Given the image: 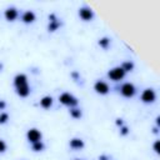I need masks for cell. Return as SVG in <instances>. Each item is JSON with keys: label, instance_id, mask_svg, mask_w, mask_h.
Returning <instances> with one entry per match:
<instances>
[{"label": "cell", "instance_id": "obj_1", "mask_svg": "<svg viewBox=\"0 0 160 160\" xmlns=\"http://www.w3.org/2000/svg\"><path fill=\"white\" fill-rule=\"evenodd\" d=\"M59 101H60L62 105H65V106H69V108H74V106H78V104H79V100H78V98H75L72 94H70V92H68V91H65V92H61V94L59 95Z\"/></svg>", "mask_w": 160, "mask_h": 160}, {"label": "cell", "instance_id": "obj_2", "mask_svg": "<svg viewBox=\"0 0 160 160\" xmlns=\"http://www.w3.org/2000/svg\"><path fill=\"white\" fill-rule=\"evenodd\" d=\"M120 94L124 96V98H132L135 94H136V88L132 82H124L121 86H120Z\"/></svg>", "mask_w": 160, "mask_h": 160}, {"label": "cell", "instance_id": "obj_3", "mask_svg": "<svg viewBox=\"0 0 160 160\" xmlns=\"http://www.w3.org/2000/svg\"><path fill=\"white\" fill-rule=\"evenodd\" d=\"M140 99L144 104H152L156 100V92H155L154 89L146 88V89L142 90V92L140 95Z\"/></svg>", "mask_w": 160, "mask_h": 160}, {"label": "cell", "instance_id": "obj_4", "mask_svg": "<svg viewBox=\"0 0 160 160\" xmlns=\"http://www.w3.org/2000/svg\"><path fill=\"white\" fill-rule=\"evenodd\" d=\"M125 74H126V72H125L120 66H115V68H112V69H110V70L108 71V76H109V79L112 80V81H120L121 79L125 78Z\"/></svg>", "mask_w": 160, "mask_h": 160}, {"label": "cell", "instance_id": "obj_5", "mask_svg": "<svg viewBox=\"0 0 160 160\" xmlns=\"http://www.w3.org/2000/svg\"><path fill=\"white\" fill-rule=\"evenodd\" d=\"M26 139H28V141H29L30 144L36 142V141H41L42 134H41V131H40L39 129L31 128V129H29V130L26 131Z\"/></svg>", "mask_w": 160, "mask_h": 160}, {"label": "cell", "instance_id": "obj_6", "mask_svg": "<svg viewBox=\"0 0 160 160\" xmlns=\"http://www.w3.org/2000/svg\"><path fill=\"white\" fill-rule=\"evenodd\" d=\"M79 16L84 20V21H90L92 18H94V11L90 6L88 5H84L79 9Z\"/></svg>", "mask_w": 160, "mask_h": 160}, {"label": "cell", "instance_id": "obj_7", "mask_svg": "<svg viewBox=\"0 0 160 160\" xmlns=\"http://www.w3.org/2000/svg\"><path fill=\"white\" fill-rule=\"evenodd\" d=\"M94 90H95L98 94H100V95H106V94L110 91V86H109L108 82H105V81H102V80H98V81H95V84H94Z\"/></svg>", "mask_w": 160, "mask_h": 160}, {"label": "cell", "instance_id": "obj_8", "mask_svg": "<svg viewBox=\"0 0 160 160\" xmlns=\"http://www.w3.org/2000/svg\"><path fill=\"white\" fill-rule=\"evenodd\" d=\"M4 16H5V19L8 21H15L18 19V16H19V11H18V9L15 6H10V8L5 9Z\"/></svg>", "mask_w": 160, "mask_h": 160}, {"label": "cell", "instance_id": "obj_9", "mask_svg": "<svg viewBox=\"0 0 160 160\" xmlns=\"http://www.w3.org/2000/svg\"><path fill=\"white\" fill-rule=\"evenodd\" d=\"M69 146L72 150H81L85 146V142L81 138H71L69 141Z\"/></svg>", "mask_w": 160, "mask_h": 160}, {"label": "cell", "instance_id": "obj_10", "mask_svg": "<svg viewBox=\"0 0 160 160\" xmlns=\"http://www.w3.org/2000/svg\"><path fill=\"white\" fill-rule=\"evenodd\" d=\"M26 84H28V76L24 72H19L14 76V86L15 88H19V86H22Z\"/></svg>", "mask_w": 160, "mask_h": 160}, {"label": "cell", "instance_id": "obj_11", "mask_svg": "<svg viewBox=\"0 0 160 160\" xmlns=\"http://www.w3.org/2000/svg\"><path fill=\"white\" fill-rule=\"evenodd\" d=\"M21 20H22V22H25V24H31V22H34V21L36 20V15H35V12H34L32 10H26V11L22 12Z\"/></svg>", "mask_w": 160, "mask_h": 160}, {"label": "cell", "instance_id": "obj_12", "mask_svg": "<svg viewBox=\"0 0 160 160\" xmlns=\"http://www.w3.org/2000/svg\"><path fill=\"white\" fill-rule=\"evenodd\" d=\"M52 102H54V99H52V96H50V95H45V96H42L41 99H40V106L42 108V109H50L51 106H52Z\"/></svg>", "mask_w": 160, "mask_h": 160}, {"label": "cell", "instance_id": "obj_13", "mask_svg": "<svg viewBox=\"0 0 160 160\" xmlns=\"http://www.w3.org/2000/svg\"><path fill=\"white\" fill-rule=\"evenodd\" d=\"M15 91L16 94L20 96V98H26L30 95V86L26 84V85H22V86H19V88H15Z\"/></svg>", "mask_w": 160, "mask_h": 160}, {"label": "cell", "instance_id": "obj_14", "mask_svg": "<svg viewBox=\"0 0 160 160\" xmlns=\"http://www.w3.org/2000/svg\"><path fill=\"white\" fill-rule=\"evenodd\" d=\"M69 114L72 119H80L82 116V111L81 109H79L78 106H74V108H69Z\"/></svg>", "mask_w": 160, "mask_h": 160}, {"label": "cell", "instance_id": "obj_15", "mask_svg": "<svg viewBox=\"0 0 160 160\" xmlns=\"http://www.w3.org/2000/svg\"><path fill=\"white\" fill-rule=\"evenodd\" d=\"M61 25H62V22H61L59 19H58L56 21H50V22L48 24V31H49V32H54V31H56Z\"/></svg>", "mask_w": 160, "mask_h": 160}, {"label": "cell", "instance_id": "obj_16", "mask_svg": "<svg viewBox=\"0 0 160 160\" xmlns=\"http://www.w3.org/2000/svg\"><path fill=\"white\" fill-rule=\"evenodd\" d=\"M110 42H111V40H110V38H108V36H102V38H100L99 39V41H98V44H99V46L100 48H102V49H109V46H110Z\"/></svg>", "mask_w": 160, "mask_h": 160}, {"label": "cell", "instance_id": "obj_17", "mask_svg": "<svg viewBox=\"0 0 160 160\" xmlns=\"http://www.w3.org/2000/svg\"><path fill=\"white\" fill-rule=\"evenodd\" d=\"M134 62L132 61H130V60H126V61H122L121 62V65H120V68L125 71V72H129V71H132L134 70Z\"/></svg>", "mask_w": 160, "mask_h": 160}, {"label": "cell", "instance_id": "obj_18", "mask_svg": "<svg viewBox=\"0 0 160 160\" xmlns=\"http://www.w3.org/2000/svg\"><path fill=\"white\" fill-rule=\"evenodd\" d=\"M31 150L35 151V152H40V151H44L45 150V144L42 141H36V142H32L31 144Z\"/></svg>", "mask_w": 160, "mask_h": 160}, {"label": "cell", "instance_id": "obj_19", "mask_svg": "<svg viewBox=\"0 0 160 160\" xmlns=\"http://www.w3.org/2000/svg\"><path fill=\"white\" fill-rule=\"evenodd\" d=\"M8 120H9V114L5 112V111H1V112H0V125L6 124Z\"/></svg>", "mask_w": 160, "mask_h": 160}, {"label": "cell", "instance_id": "obj_20", "mask_svg": "<svg viewBox=\"0 0 160 160\" xmlns=\"http://www.w3.org/2000/svg\"><path fill=\"white\" fill-rule=\"evenodd\" d=\"M129 132H130V129H129V126H126V125H122V126H120V135H121V136H126Z\"/></svg>", "mask_w": 160, "mask_h": 160}, {"label": "cell", "instance_id": "obj_21", "mask_svg": "<svg viewBox=\"0 0 160 160\" xmlns=\"http://www.w3.org/2000/svg\"><path fill=\"white\" fill-rule=\"evenodd\" d=\"M70 76H71V79H72V80H75V81L80 80V72H79V71H76V70L71 71V72H70Z\"/></svg>", "mask_w": 160, "mask_h": 160}, {"label": "cell", "instance_id": "obj_22", "mask_svg": "<svg viewBox=\"0 0 160 160\" xmlns=\"http://www.w3.org/2000/svg\"><path fill=\"white\" fill-rule=\"evenodd\" d=\"M6 148H8L6 142H5V141H4L2 139H0V154L5 152V151H6Z\"/></svg>", "mask_w": 160, "mask_h": 160}, {"label": "cell", "instance_id": "obj_23", "mask_svg": "<svg viewBox=\"0 0 160 160\" xmlns=\"http://www.w3.org/2000/svg\"><path fill=\"white\" fill-rule=\"evenodd\" d=\"M159 144H160V141H159V140H155V142H154V145H152V148H154V151H155L156 154H160V149H159Z\"/></svg>", "mask_w": 160, "mask_h": 160}, {"label": "cell", "instance_id": "obj_24", "mask_svg": "<svg viewBox=\"0 0 160 160\" xmlns=\"http://www.w3.org/2000/svg\"><path fill=\"white\" fill-rule=\"evenodd\" d=\"M48 19H49V22H50V21H56V20H58V18H56V15H55L54 12H51V14H49V16H48Z\"/></svg>", "mask_w": 160, "mask_h": 160}, {"label": "cell", "instance_id": "obj_25", "mask_svg": "<svg viewBox=\"0 0 160 160\" xmlns=\"http://www.w3.org/2000/svg\"><path fill=\"white\" fill-rule=\"evenodd\" d=\"M115 125H116V126H119V128H120V126H122V125H124V120H122L121 118H118V119L115 120Z\"/></svg>", "mask_w": 160, "mask_h": 160}, {"label": "cell", "instance_id": "obj_26", "mask_svg": "<svg viewBox=\"0 0 160 160\" xmlns=\"http://www.w3.org/2000/svg\"><path fill=\"white\" fill-rule=\"evenodd\" d=\"M99 160H110V158L106 154H101V155H99Z\"/></svg>", "mask_w": 160, "mask_h": 160}, {"label": "cell", "instance_id": "obj_27", "mask_svg": "<svg viewBox=\"0 0 160 160\" xmlns=\"http://www.w3.org/2000/svg\"><path fill=\"white\" fill-rule=\"evenodd\" d=\"M5 108H6V101L0 100V110H5Z\"/></svg>", "mask_w": 160, "mask_h": 160}, {"label": "cell", "instance_id": "obj_28", "mask_svg": "<svg viewBox=\"0 0 160 160\" xmlns=\"http://www.w3.org/2000/svg\"><path fill=\"white\" fill-rule=\"evenodd\" d=\"M152 132L154 134H159V126H154L152 128Z\"/></svg>", "mask_w": 160, "mask_h": 160}, {"label": "cell", "instance_id": "obj_29", "mask_svg": "<svg viewBox=\"0 0 160 160\" xmlns=\"http://www.w3.org/2000/svg\"><path fill=\"white\" fill-rule=\"evenodd\" d=\"M155 122H156V126H159V125H160V116H156Z\"/></svg>", "mask_w": 160, "mask_h": 160}, {"label": "cell", "instance_id": "obj_30", "mask_svg": "<svg viewBox=\"0 0 160 160\" xmlns=\"http://www.w3.org/2000/svg\"><path fill=\"white\" fill-rule=\"evenodd\" d=\"M2 68H4V65H2V64H0V71L2 70Z\"/></svg>", "mask_w": 160, "mask_h": 160}, {"label": "cell", "instance_id": "obj_31", "mask_svg": "<svg viewBox=\"0 0 160 160\" xmlns=\"http://www.w3.org/2000/svg\"><path fill=\"white\" fill-rule=\"evenodd\" d=\"M75 160H81V159H75Z\"/></svg>", "mask_w": 160, "mask_h": 160}, {"label": "cell", "instance_id": "obj_32", "mask_svg": "<svg viewBox=\"0 0 160 160\" xmlns=\"http://www.w3.org/2000/svg\"><path fill=\"white\" fill-rule=\"evenodd\" d=\"M21 160H24V159H21Z\"/></svg>", "mask_w": 160, "mask_h": 160}]
</instances>
